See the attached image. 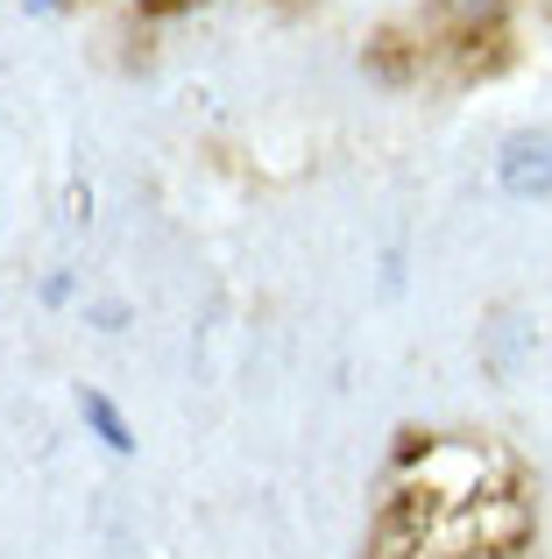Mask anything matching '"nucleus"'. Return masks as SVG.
Here are the masks:
<instances>
[{"label": "nucleus", "mask_w": 552, "mask_h": 559, "mask_svg": "<svg viewBox=\"0 0 552 559\" xmlns=\"http://www.w3.org/2000/svg\"><path fill=\"white\" fill-rule=\"evenodd\" d=\"M496 185L511 191V199H539V191H552V135H545V128H525V135L503 142Z\"/></svg>", "instance_id": "1"}, {"label": "nucleus", "mask_w": 552, "mask_h": 559, "mask_svg": "<svg viewBox=\"0 0 552 559\" xmlns=\"http://www.w3.org/2000/svg\"><path fill=\"white\" fill-rule=\"evenodd\" d=\"M79 411H85V425H93V432L107 439L113 453H135V439H128V418H121V411H113L99 390H79Z\"/></svg>", "instance_id": "2"}, {"label": "nucleus", "mask_w": 552, "mask_h": 559, "mask_svg": "<svg viewBox=\"0 0 552 559\" xmlns=\"http://www.w3.org/2000/svg\"><path fill=\"white\" fill-rule=\"evenodd\" d=\"M454 8H460V14H496L503 0H454Z\"/></svg>", "instance_id": "3"}, {"label": "nucleus", "mask_w": 552, "mask_h": 559, "mask_svg": "<svg viewBox=\"0 0 552 559\" xmlns=\"http://www.w3.org/2000/svg\"><path fill=\"white\" fill-rule=\"evenodd\" d=\"M22 8H36V14H50V8H64V0H22Z\"/></svg>", "instance_id": "4"}]
</instances>
